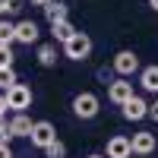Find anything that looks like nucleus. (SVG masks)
Listing matches in <instances>:
<instances>
[{
  "label": "nucleus",
  "instance_id": "1",
  "mask_svg": "<svg viewBox=\"0 0 158 158\" xmlns=\"http://www.w3.org/2000/svg\"><path fill=\"white\" fill-rule=\"evenodd\" d=\"M92 48H95V44H92V38H89L85 32H76L70 41L63 44V57H67V60H89V57H92Z\"/></svg>",
  "mask_w": 158,
  "mask_h": 158
},
{
  "label": "nucleus",
  "instance_id": "2",
  "mask_svg": "<svg viewBox=\"0 0 158 158\" xmlns=\"http://www.w3.org/2000/svg\"><path fill=\"white\" fill-rule=\"evenodd\" d=\"M98 111H101V101H98V95H92V92H79L73 98V114L79 120H95Z\"/></svg>",
  "mask_w": 158,
  "mask_h": 158
},
{
  "label": "nucleus",
  "instance_id": "3",
  "mask_svg": "<svg viewBox=\"0 0 158 158\" xmlns=\"http://www.w3.org/2000/svg\"><path fill=\"white\" fill-rule=\"evenodd\" d=\"M111 67H114V73L120 76V79H130L133 73L142 70V67H139V54H136V51H117L114 60H111Z\"/></svg>",
  "mask_w": 158,
  "mask_h": 158
},
{
  "label": "nucleus",
  "instance_id": "4",
  "mask_svg": "<svg viewBox=\"0 0 158 158\" xmlns=\"http://www.w3.org/2000/svg\"><path fill=\"white\" fill-rule=\"evenodd\" d=\"M3 98H6V108H13L16 114H25V108H32V89L22 82H16L10 92H3Z\"/></svg>",
  "mask_w": 158,
  "mask_h": 158
},
{
  "label": "nucleus",
  "instance_id": "5",
  "mask_svg": "<svg viewBox=\"0 0 158 158\" xmlns=\"http://www.w3.org/2000/svg\"><path fill=\"white\" fill-rule=\"evenodd\" d=\"M32 146H38V149H48L51 146V142H54L57 139V130H54V123H51V120H35V127H32Z\"/></svg>",
  "mask_w": 158,
  "mask_h": 158
},
{
  "label": "nucleus",
  "instance_id": "6",
  "mask_svg": "<svg viewBox=\"0 0 158 158\" xmlns=\"http://www.w3.org/2000/svg\"><path fill=\"white\" fill-rule=\"evenodd\" d=\"M108 98L123 108V104L133 98V82H127V79H114V82H108Z\"/></svg>",
  "mask_w": 158,
  "mask_h": 158
},
{
  "label": "nucleus",
  "instance_id": "7",
  "mask_svg": "<svg viewBox=\"0 0 158 158\" xmlns=\"http://www.w3.org/2000/svg\"><path fill=\"white\" fill-rule=\"evenodd\" d=\"M104 155H108V158H130V155H133L130 136H111L108 146H104Z\"/></svg>",
  "mask_w": 158,
  "mask_h": 158
},
{
  "label": "nucleus",
  "instance_id": "8",
  "mask_svg": "<svg viewBox=\"0 0 158 158\" xmlns=\"http://www.w3.org/2000/svg\"><path fill=\"white\" fill-rule=\"evenodd\" d=\"M133 155H139V158H146V155H152L155 152V133H149V130H139V133H133Z\"/></svg>",
  "mask_w": 158,
  "mask_h": 158
},
{
  "label": "nucleus",
  "instance_id": "9",
  "mask_svg": "<svg viewBox=\"0 0 158 158\" xmlns=\"http://www.w3.org/2000/svg\"><path fill=\"white\" fill-rule=\"evenodd\" d=\"M120 114H123V120H142V117H149V101L139 98V95H133L120 108Z\"/></svg>",
  "mask_w": 158,
  "mask_h": 158
},
{
  "label": "nucleus",
  "instance_id": "10",
  "mask_svg": "<svg viewBox=\"0 0 158 158\" xmlns=\"http://www.w3.org/2000/svg\"><path fill=\"white\" fill-rule=\"evenodd\" d=\"M38 22L35 19H19L16 22V41L19 44H38Z\"/></svg>",
  "mask_w": 158,
  "mask_h": 158
},
{
  "label": "nucleus",
  "instance_id": "11",
  "mask_svg": "<svg viewBox=\"0 0 158 158\" xmlns=\"http://www.w3.org/2000/svg\"><path fill=\"white\" fill-rule=\"evenodd\" d=\"M139 85L146 89V92H152V95H158V63L139 70Z\"/></svg>",
  "mask_w": 158,
  "mask_h": 158
},
{
  "label": "nucleus",
  "instance_id": "12",
  "mask_svg": "<svg viewBox=\"0 0 158 158\" xmlns=\"http://www.w3.org/2000/svg\"><path fill=\"white\" fill-rule=\"evenodd\" d=\"M51 35H54V44H57V41H60V44H67L70 38L76 35V29H73V22H70V19H60V22L51 25Z\"/></svg>",
  "mask_w": 158,
  "mask_h": 158
},
{
  "label": "nucleus",
  "instance_id": "13",
  "mask_svg": "<svg viewBox=\"0 0 158 158\" xmlns=\"http://www.w3.org/2000/svg\"><path fill=\"white\" fill-rule=\"evenodd\" d=\"M32 127H35V120H32V117L16 114V117L10 120V133H13V136H32Z\"/></svg>",
  "mask_w": 158,
  "mask_h": 158
},
{
  "label": "nucleus",
  "instance_id": "14",
  "mask_svg": "<svg viewBox=\"0 0 158 158\" xmlns=\"http://www.w3.org/2000/svg\"><path fill=\"white\" fill-rule=\"evenodd\" d=\"M67 3H60V0H51V3L44 6V16H48V22L54 25V22H60V19H67Z\"/></svg>",
  "mask_w": 158,
  "mask_h": 158
},
{
  "label": "nucleus",
  "instance_id": "15",
  "mask_svg": "<svg viewBox=\"0 0 158 158\" xmlns=\"http://www.w3.org/2000/svg\"><path fill=\"white\" fill-rule=\"evenodd\" d=\"M38 63L41 67H54L57 63V44H41L38 48Z\"/></svg>",
  "mask_w": 158,
  "mask_h": 158
},
{
  "label": "nucleus",
  "instance_id": "16",
  "mask_svg": "<svg viewBox=\"0 0 158 158\" xmlns=\"http://www.w3.org/2000/svg\"><path fill=\"white\" fill-rule=\"evenodd\" d=\"M16 41V22H10V19H0V44H13Z\"/></svg>",
  "mask_w": 158,
  "mask_h": 158
},
{
  "label": "nucleus",
  "instance_id": "17",
  "mask_svg": "<svg viewBox=\"0 0 158 158\" xmlns=\"http://www.w3.org/2000/svg\"><path fill=\"white\" fill-rule=\"evenodd\" d=\"M16 82H19V76H16V70H13V67L0 70V89H3V92H10V89L16 85Z\"/></svg>",
  "mask_w": 158,
  "mask_h": 158
},
{
  "label": "nucleus",
  "instance_id": "18",
  "mask_svg": "<svg viewBox=\"0 0 158 158\" xmlns=\"http://www.w3.org/2000/svg\"><path fill=\"white\" fill-rule=\"evenodd\" d=\"M44 158H67V146H63L60 139H54V142L44 149Z\"/></svg>",
  "mask_w": 158,
  "mask_h": 158
},
{
  "label": "nucleus",
  "instance_id": "19",
  "mask_svg": "<svg viewBox=\"0 0 158 158\" xmlns=\"http://www.w3.org/2000/svg\"><path fill=\"white\" fill-rule=\"evenodd\" d=\"M6 67H13V48L0 44V70H6Z\"/></svg>",
  "mask_w": 158,
  "mask_h": 158
},
{
  "label": "nucleus",
  "instance_id": "20",
  "mask_svg": "<svg viewBox=\"0 0 158 158\" xmlns=\"http://www.w3.org/2000/svg\"><path fill=\"white\" fill-rule=\"evenodd\" d=\"M19 3H22V0H3V16H16V13L22 10Z\"/></svg>",
  "mask_w": 158,
  "mask_h": 158
},
{
  "label": "nucleus",
  "instance_id": "21",
  "mask_svg": "<svg viewBox=\"0 0 158 158\" xmlns=\"http://www.w3.org/2000/svg\"><path fill=\"white\" fill-rule=\"evenodd\" d=\"M10 139H16L10 133V123H6V117H0V142H10Z\"/></svg>",
  "mask_w": 158,
  "mask_h": 158
},
{
  "label": "nucleus",
  "instance_id": "22",
  "mask_svg": "<svg viewBox=\"0 0 158 158\" xmlns=\"http://www.w3.org/2000/svg\"><path fill=\"white\" fill-rule=\"evenodd\" d=\"M0 158H13V149H10V142H0Z\"/></svg>",
  "mask_w": 158,
  "mask_h": 158
},
{
  "label": "nucleus",
  "instance_id": "23",
  "mask_svg": "<svg viewBox=\"0 0 158 158\" xmlns=\"http://www.w3.org/2000/svg\"><path fill=\"white\" fill-rule=\"evenodd\" d=\"M149 117H152V120H155V123H158V98H155V101H152V104H149Z\"/></svg>",
  "mask_w": 158,
  "mask_h": 158
},
{
  "label": "nucleus",
  "instance_id": "24",
  "mask_svg": "<svg viewBox=\"0 0 158 158\" xmlns=\"http://www.w3.org/2000/svg\"><path fill=\"white\" fill-rule=\"evenodd\" d=\"M0 117H6V98H3V92H0Z\"/></svg>",
  "mask_w": 158,
  "mask_h": 158
},
{
  "label": "nucleus",
  "instance_id": "25",
  "mask_svg": "<svg viewBox=\"0 0 158 158\" xmlns=\"http://www.w3.org/2000/svg\"><path fill=\"white\" fill-rule=\"evenodd\" d=\"M29 3H35V6H48L51 0H29Z\"/></svg>",
  "mask_w": 158,
  "mask_h": 158
},
{
  "label": "nucleus",
  "instance_id": "26",
  "mask_svg": "<svg viewBox=\"0 0 158 158\" xmlns=\"http://www.w3.org/2000/svg\"><path fill=\"white\" fill-rule=\"evenodd\" d=\"M149 6H152V10H155V13H158V0H149Z\"/></svg>",
  "mask_w": 158,
  "mask_h": 158
},
{
  "label": "nucleus",
  "instance_id": "27",
  "mask_svg": "<svg viewBox=\"0 0 158 158\" xmlns=\"http://www.w3.org/2000/svg\"><path fill=\"white\" fill-rule=\"evenodd\" d=\"M85 158H108V155H85Z\"/></svg>",
  "mask_w": 158,
  "mask_h": 158
},
{
  "label": "nucleus",
  "instance_id": "28",
  "mask_svg": "<svg viewBox=\"0 0 158 158\" xmlns=\"http://www.w3.org/2000/svg\"><path fill=\"white\" fill-rule=\"evenodd\" d=\"M0 19H3V0H0Z\"/></svg>",
  "mask_w": 158,
  "mask_h": 158
}]
</instances>
